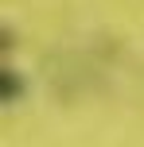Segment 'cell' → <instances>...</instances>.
Here are the masks:
<instances>
[{
	"label": "cell",
	"instance_id": "1",
	"mask_svg": "<svg viewBox=\"0 0 144 147\" xmlns=\"http://www.w3.org/2000/svg\"><path fill=\"white\" fill-rule=\"evenodd\" d=\"M0 78H4V93H0V97H4V105L20 101V97H23V81H20V74H16V70H4Z\"/></svg>",
	"mask_w": 144,
	"mask_h": 147
}]
</instances>
